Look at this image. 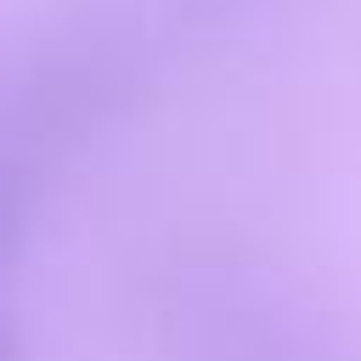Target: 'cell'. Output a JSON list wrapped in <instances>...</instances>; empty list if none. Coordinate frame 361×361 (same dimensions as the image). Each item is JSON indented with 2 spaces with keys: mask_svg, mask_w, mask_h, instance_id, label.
Returning <instances> with one entry per match:
<instances>
[]
</instances>
